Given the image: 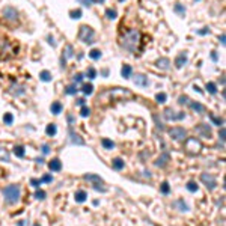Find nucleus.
Masks as SVG:
<instances>
[{
    "label": "nucleus",
    "mask_w": 226,
    "mask_h": 226,
    "mask_svg": "<svg viewBox=\"0 0 226 226\" xmlns=\"http://www.w3.org/2000/svg\"><path fill=\"white\" fill-rule=\"evenodd\" d=\"M50 109H51V113H53V115H59V113L62 112V104H60L59 101H55V103L51 104Z\"/></svg>",
    "instance_id": "obj_18"
},
{
    "label": "nucleus",
    "mask_w": 226,
    "mask_h": 226,
    "mask_svg": "<svg viewBox=\"0 0 226 226\" xmlns=\"http://www.w3.org/2000/svg\"><path fill=\"white\" fill-rule=\"evenodd\" d=\"M48 152H50V146H48L47 143H44V145H42V154H44V155H47Z\"/></svg>",
    "instance_id": "obj_48"
},
{
    "label": "nucleus",
    "mask_w": 226,
    "mask_h": 226,
    "mask_svg": "<svg viewBox=\"0 0 226 226\" xmlns=\"http://www.w3.org/2000/svg\"><path fill=\"white\" fill-rule=\"evenodd\" d=\"M197 33H199V35H207V33H209V30L205 27V29H202V30H197Z\"/></svg>",
    "instance_id": "obj_51"
},
{
    "label": "nucleus",
    "mask_w": 226,
    "mask_h": 226,
    "mask_svg": "<svg viewBox=\"0 0 226 226\" xmlns=\"http://www.w3.org/2000/svg\"><path fill=\"white\" fill-rule=\"evenodd\" d=\"M39 78H41L42 82H51V72L47 71V70H44V71L39 72Z\"/></svg>",
    "instance_id": "obj_19"
},
{
    "label": "nucleus",
    "mask_w": 226,
    "mask_h": 226,
    "mask_svg": "<svg viewBox=\"0 0 226 226\" xmlns=\"http://www.w3.org/2000/svg\"><path fill=\"white\" fill-rule=\"evenodd\" d=\"M101 145L104 146L105 149H113V148H115V143H113L112 140H109V139H103V140H101Z\"/></svg>",
    "instance_id": "obj_24"
},
{
    "label": "nucleus",
    "mask_w": 226,
    "mask_h": 226,
    "mask_svg": "<svg viewBox=\"0 0 226 226\" xmlns=\"http://www.w3.org/2000/svg\"><path fill=\"white\" fill-rule=\"evenodd\" d=\"M94 189H95V190H98V192H101V193H105V189L100 187V182H98V184H94Z\"/></svg>",
    "instance_id": "obj_50"
},
{
    "label": "nucleus",
    "mask_w": 226,
    "mask_h": 226,
    "mask_svg": "<svg viewBox=\"0 0 226 226\" xmlns=\"http://www.w3.org/2000/svg\"><path fill=\"white\" fill-rule=\"evenodd\" d=\"M178 103H179V104H187V103H189V97L181 95V97L178 98Z\"/></svg>",
    "instance_id": "obj_45"
},
{
    "label": "nucleus",
    "mask_w": 226,
    "mask_h": 226,
    "mask_svg": "<svg viewBox=\"0 0 226 226\" xmlns=\"http://www.w3.org/2000/svg\"><path fill=\"white\" fill-rule=\"evenodd\" d=\"M83 78H85V75H83L82 72H78V74L74 75V82H75V83H82V82H83Z\"/></svg>",
    "instance_id": "obj_43"
},
{
    "label": "nucleus",
    "mask_w": 226,
    "mask_h": 226,
    "mask_svg": "<svg viewBox=\"0 0 226 226\" xmlns=\"http://www.w3.org/2000/svg\"><path fill=\"white\" fill-rule=\"evenodd\" d=\"M157 65H158V68H161V70H169L170 60H169L167 57H161V59L157 60Z\"/></svg>",
    "instance_id": "obj_15"
},
{
    "label": "nucleus",
    "mask_w": 226,
    "mask_h": 226,
    "mask_svg": "<svg viewBox=\"0 0 226 226\" xmlns=\"http://www.w3.org/2000/svg\"><path fill=\"white\" fill-rule=\"evenodd\" d=\"M169 160H170V155H169L167 152H164V154H161L160 157L157 158L155 166H157V167H164V166L169 163Z\"/></svg>",
    "instance_id": "obj_10"
},
{
    "label": "nucleus",
    "mask_w": 226,
    "mask_h": 226,
    "mask_svg": "<svg viewBox=\"0 0 226 226\" xmlns=\"http://www.w3.org/2000/svg\"><path fill=\"white\" fill-rule=\"evenodd\" d=\"M194 2H199V0H194Z\"/></svg>",
    "instance_id": "obj_61"
},
{
    "label": "nucleus",
    "mask_w": 226,
    "mask_h": 226,
    "mask_svg": "<svg viewBox=\"0 0 226 226\" xmlns=\"http://www.w3.org/2000/svg\"><path fill=\"white\" fill-rule=\"evenodd\" d=\"M201 181L207 185L209 190H214V189L217 187V181H216V178L212 176V175H209V174H201Z\"/></svg>",
    "instance_id": "obj_8"
},
{
    "label": "nucleus",
    "mask_w": 226,
    "mask_h": 226,
    "mask_svg": "<svg viewBox=\"0 0 226 226\" xmlns=\"http://www.w3.org/2000/svg\"><path fill=\"white\" fill-rule=\"evenodd\" d=\"M70 57H72V45H66V51H65V57L63 59H70Z\"/></svg>",
    "instance_id": "obj_39"
},
{
    "label": "nucleus",
    "mask_w": 226,
    "mask_h": 226,
    "mask_svg": "<svg viewBox=\"0 0 226 226\" xmlns=\"http://www.w3.org/2000/svg\"><path fill=\"white\" fill-rule=\"evenodd\" d=\"M105 15H107V18H110V20H115L118 17V14H116L115 9H105Z\"/></svg>",
    "instance_id": "obj_37"
},
{
    "label": "nucleus",
    "mask_w": 226,
    "mask_h": 226,
    "mask_svg": "<svg viewBox=\"0 0 226 226\" xmlns=\"http://www.w3.org/2000/svg\"><path fill=\"white\" fill-rule=\"evenodd\" d=\"M70 15H71V18H75V20H77V18H80V17H82V11H80V9H77V11H71V12H70Z\"/></svg>",
    "instance_id": "obj_41"
},
{
    "label": "nucleus",
    "mask_w": 226,
    "mask_h": 226,
    "mask_svg": "<svg viewBox=\"0 0 226 226\" xmlns=\"http://www.w3.org/2000/svg\"><path fill=\"white\" fill-rule=\"evenodd\" d=\"M85 179L86 181H95V182H103V179L98 176V175H90V174H88V175H85Z\"/></svg>",
    "instance_id": "obj_28"
},
{
    "label": "nucleus",
    "mask_w": 226,
    "mask_h": 226,
    "mask_svg": "<svg viewBox=\"0 0 226 226\" xmlns=\"http://www.w3.org/2000/svg\"><path fill=\"white\" fill-rule=\"evenodd\" d=\"M140 39H142V33L137 29H130L122 35L119 44H121V47L124 50H127L130 53H136L140 45Z\"/></svg>",
    "instance_id": "obj_1"
},
{
    "label": "nucleus",
    "mask_w": 226,
    "mask_h": 226,
    "mask_svg": "<svg viewBox=\"0 0 226 226\" xmlns=\"http://www.w3.org/2000/svg\"><path fill=\"white\" fill-rule=\"evenodd\" d=\"M207 90L209 92V94L214 95V94H217V86L212 83V82H209V83H207Z\"/></svg>",
    "instance_id": "obj_30"
},
{
    "label": "nucleus",
    "mask_w": 226,
    "mask_h": 226,
    "mask_svg": "<svg viewBox=\"0 0 226 226\" xmlns=\"http://www.w3.org/2000/svg\"><path fill=\"white\" fill-rule=\"evenodd\" d=\"M201 148H202V145L196 137H190V139H187V142H185V149H187L190 154H197L199 151H201Z\"/></svg>",
    "instance_id": "obj_4"
},
{
    "label": "nucleus",
    "mask_w": 226,
    "mask_h": 226,
    "mask_svg": "<svg viewBox=\"0 0 226 226\" xmlns=\"http://www.w3.org/2000/svg\"><path fill=\"white\" fill-rule=\"evenodd\" d=\"M51 181H53V176H51V175H48V174H47V175H44V176L41 178V182H51Z\"/></svg>",
    "instance_id": "obj_46"
},
{
    "label": "nucleus",
    "mask_w": 226,
    "mask_h": 226,
    "mask_svg": "<svg viewBox=\"0 0 226 226\" xmlns=\"http://www.w3.org/2000/svg\"><path fill=\"white\" fill-rule=\"evenodd\" d=\"M77 90H78V89H77V86H75V85H70L68 88H66V90H65V92H66L68 95H74V94H77Z\"/></svg>",
    "instance_id": "obj_38"
},
{
    "label": "nucleus",
    "mask_w": 226,
    "mask_h": 226,
    "mask_svg": "<svg viewBox=\"0 0 226 226\" xmlns=\"http://www.w3.org/2000/svg\"><path fill=\"white\" fill-rule=\"evenodd\" d=\"M70 136H71V142L72 143H75V145H85V140L80 139V136H78V134H74L72 130H70Z\"/></svg>",
    "instance_id": "obj_16"
},
{
    "label": "nucleus",
    "mask_w": 226,
    "mask_h": 226,
    "mask_svg": "<svg viewBox=\"0 0 226 226\" xmlns=\"http://www.w3.org/2000/svg\"><path fill=\"white\" fill-rule=\"evenodd\" d=\"M112 166L116 170H121V169H124V160H122V158H115V160L112 161Z\"/></svg>",
    "instance_id": "obj_20"
},
{
    "label": "nucleus",
    "mask_w": 226,
    "mask_h": 226,
    "mask_svg": "<svg viewBox=\"0 0 226 226\" xmlns=\"http://www.w3.org/2000/svg\"><path fill=\"white\" fill-rule=\"evenodd\" d=\"M14 154H15L17 157H24V148H23L21 145L14 146Z\"/></svg>",
    "instance_id": "obj_26"
},
{
    "label": "nucleus",
    "mask_w": 226,
    "mask_h": 226,
    "mask_svg": "<svg viewBox=\"0 0 226 226\" xmlns=\"http://www.w3.org/2000/svg\"><path fill=\"white\" fill-rule=\"evenodd\" d=\"M119 2H124V0H119Z\"/></svg>",
    "instance_id": "obj_60"
},
{
    "label": "nucleus",
    "mask_w": 226,
    "mask_h": 226,
    "mask_svg": "<svg viewBox=\"0 0 226 226\" xmlns=\"http://www.w3.org/2000/svg\"><path fill=\"white\" fill-rule=\"evenodd\" d=\"M89 57H90V59H94V60H98V59L101 57V51L97 50V48L90 50V51H89Z\"/></svg>",
    "instance_id": "obj_22"
},
{
    "label": "nucleus",
    "mask_w": 226,
    "mask_h": 226,
    "mask_svg": "<svg viewBox=\"0 0 226 226\" xmlns=\"http://www.w3.org/2000/svg\"><path fill=\"white\" fill-rule=\"evenodd\" d=\"M225 134H226V130L222 127V128H220V131H219V137H220V140H222V142H225Z\"/></svg>",
    "instance_id": "obj_47"
},
{
    "label": "nucleus",
    "mask_w": 226,
    "mask_h": 226,
    "mask_svg": "<svg viewBox=\"0 0 226 226\" xmlns=\"http://www.w3.org/2000/svg\"><path fill=\"white\" fill-rule=\"evenodd\" d=\"M211 57H212V60H217V53L212 51V53H211Z\"/></svg>",
    "instance_id": "obj_55"
},
{
    "label": "nucleus",
    "mask_w": 226,
    "mask_h": 226,
    "mask_svg": "<svg viewBox=\"0 0 226 226\" xmlns=\"http://www.w3.org/2000/svg\"><path fill=\"white\" fill-rule=\"evenodd\" d=\"M82 3H83L85 6H90L94 2H92V0H82Z\"/></svg>",
    "instance_id": "obj_52"
},
{
    "label": "nucleus",
    "mask_w": 226,
    "mask_h": 226,
    "mask_svg": "<svg viewBox=\"0 0 226 226\" xmlns=\"http://www.w3.org/2000/svg\"><path fill=\"white\" fill-rule=\"evenodd\" d=\"M190 107H192L193 110H196L197 113H202V112L205 110V107H204L201 103H190Z\"/></svg>",
    "instance_id": "obj_21"
},
{
    "label": "nucleus",
    "mask_w": 226,
    "mask_h": 226,
    "mask_svg": "<svg viewBox=\"0 0 226 226\" xmlns=\"http://www.w3.org/2000/svg\"><path fill=\"white\" fill-rule=\"evenodd\" d=\"M35 197L39 199V201H42V199H45V192L44 190H36L35 192Z\"/></svg>",
    "instance_id": "obj_40"
},
{
    "label": "nucleus",
    "mask_w": 226,
    "mask_h": 226,
    "mask_svg": "<svg viewBox=\"0 0 226 226\" xmlns=\"http://www.w3.org/2000/svg\"><path fill=\"white\" fill-rule=\"evenodd\" d=\"M196 131H197V133H199V134H201V136H204V137H211V128H209L208 125H205V124H201V125H197Z\"/></svg>",
    "instance_id": "obj_11"
},
{
    "label": "nucleus",
    "mask_w": 226,
    "mask_h": 226,
    "mask_svg": "<svg viewBox=\"0 0 226 226\" xmlns=\"http://www.w3.org/2000/svg\"><path fill=\"white\" fill-rule=\"evenodd\" d=\"M185 63H187V55H185V51H184V53H179V55L176 56V59H175V66L179 70V68H182Z\"/></svg>",
    "instance_id": "obj_12"
},
{
    "label": "nucleus",
    "mask_w": 226,
    "mask_h": 226,
    "mask_svg": "<svg viewBox=\"0 0 226 226\" xmlns=\"http://www.w3.org/2000/svg\"><path fill=\"white\" fill-rule=\"evenodd\" d=\"M176 204H178V205L181 207V211H187V209H189V207H187V205H185V204H184L182 201H178Z\"/></svg>",
    "instance_id": "obj_49"
},
{
    "label": "nucleus",
    "mask_w": 226,
    "mask_h": 226,
    "mask_svg": "<svg viewBox=\"0 0 226 226\" xmlns=\"http://www.w3.org/2000/svg\"><path fill=\"white\" fill-rule=\"evenodd\" d=\"M155 100H157V103H166L167 95L164 94V92H158V94L155 95Z\"/></svg>",
    "instance_id": "obj_31"
},
{
    "label": "nucleus",
    "mask_w": 226,
    "mask_h": 226,
    "mask_svg": "<svg viewBox=\"0 0 226 226\" xmlns=\"http://www.w3.org/2000/svg\"><path fill=\"white\" fill-rule=\"evenodd\" d=\"M220 42H222V44H225V35H222V36H220Z\"/></svg>",
    "instance_id": "obj_56"
},
{
    "label": "nucleus",
    "mask_w": 226,
    "mask_h": 226,
    "mask_svg": "<svg viewBox=\"0 0 226 226\" xmlns=\"http://www.w3.org/2000/svg\"><path fill=\"white\" fill-rule=\"evenodd\" d=\"M92 2H97V3H103L104 0H92Z\"/></svg>",
    "instance_id": "obj_58"
},
{
    "label": "nucleus",
    "mask_w": 226,
    "mask_h": 226,
    "mask_svg": "<svg viewBox=\"0 0 226 226\" xmlns=\"http://www.w3.org/2000/svg\"><path fill=\"white\" fill-rule=\"evenodd\" d=\"M86 75H88V78H90V80H94V78L97 77V71H95V68H94V66H90V68H88V71H86Z\"/></svg>",
    "instance_id": "obj_29"
},
{
    "label": "nucleus",
    "mask_w": 226,
    "mask_h": 226,
    "mask_svg": "<svg viewBox=\"0 0 226 226\" xmlns=\"http://www.w3.org/2000/svg\"><path fill=\"white\" fill-rule=\"evenodd\" d=\"M133 80H134V85H136V86H142V88H145V86H148V85H149L148 77H145L143 74H136Z\"/></svg>",
    "instance_id": "obj_9"
},
{
    "label": "nucleus",
    "mask_w": 226,
    "mask_h": 226,
    "mask_svg": "<svg viewBox=\"0 0 226 226\" xmlns=\"http://www.w3.org/2000/svg\"><path fill=\"white\" fill-rule=\"evenodd\" d=\"M48 44H51L53 47H55V45H56V42H55V41H53V36H48Z\"/></svg>",
    "instance_id": "obj_54"
},
{
    "label": "nucleus",
    "mask_w": 226,
    "mask_h": 226,
    "mask_svg": "<svg viewBox=\"0 0 226 226\" xmlns=\"http://www.w3.org/2000/svg\"><path fill=\"white\" fill-rule=\"evenodd\" d=\"M74 197H75V202H78V204H83V202L86 201V199H88V193H86L85 190H78V192H75Z\"/></svg>",
    "instance_id": "obj_14"
},
{
    "label": "nucleus",
    "mask_w": 226,
    "mask_h": 226,
    "mask_svg": "<svg viewBox=\"0 0 226 226\" xmlns=\"http://www.w3.org/2000/svg\"><path fill=\"white\" fill-rule=\"evenodd\" d=\"M95 38V32L89 26H80V30H78V39L83 41L85 44H92Z\"/></svg>",
    "instance_id": "obj_3"
},
{
    "label": "nucleus",
    "mask_w": 226,
    "mask_h": 226,
    "mask_svg": "<svg viewBox=\"0 0 226 226\" xmlns=\"http://www.w3.org/2000/svg\"><path fill=\"white\" fill-rule=\"evenodd\" d=\"M0 158H2V160H5V161H9V154H8L5 149H0Z\"/></svg>",
    "instance_id": "obj_42"
},
{
    "label": "nucleus",
    "mask_w": 226,
    "mask_h": 226,
    "mask_svg": "<svg viewBox=\"0 0 226 226\" xmlns=\"http://www.w3.org/2000/svg\"><path fill=\"white\" fill-rule=\"evenodd\" d=\"M45 133L48 136H55L56 133H57V128H56V125L55 124H50V125H47V128H45Z\"/></svg>",
    "instance_id": "obj_23"
},
{
    "label": "nucleus",
    "mask_w": 226,
    "mask_h": 226,
    "mask_svg": "<svg viewBox=\"0 0 226 226\" xmlns=\"http://www.w3.org/2000/svg\"><path fill=\"white\" fill-rule=\"evenodd\" d=\"M169 134L174 140H185L187 137V131H185L182 127H174L169 130Z\"/></svg>",
    "instance_id": "obj_5"
},
{
    "label": "nucleus",
    "mask_w": 226,
    "mask_h": 226,
    "mask_svg": "<svg viewBox=\"0 0 226 226\" xmlns=\"http://www.w3.org/2000/svg\"><path fill=\"white\" fill-rule=\"evenodd\" d=\"M174 9H175V12H176V14H179V15H182V17H184V14H185V8H184L181 3H175Z\"/></svg>",
    "instance_id": "obj_25"
},
{
    "label": "nucleus",
    "mask_w": 226,
    "mask_h": 226,
    "mask_svg": "<svg viewBox=\"0 0 226 226\" xmlns=\"http://www.w3.org/2000/svg\"><path fill=\"white\" fill-rule=\"evenodd\" d=\"M209 119H211V121H212V124H214V125H223V119L222 118H217V116H214V115H211L209 113Z\"/></svg>",
    "instance_id": "obj_27"
},
{
    "label": "nucleus",
    "mask_w": 226,
    "mask_h": 226,
    "mask_svg": "<svg viewBox=\"0 0 226 226\" xmlns=\"http://www.w3.org/2000/svg\"><path fill=\"white\" fill-rule=\"evenodd\" d=\"M20 193H21L20 185H17V184H11L3 189V196H5V201L8 204H15L20 199Z\"/></svg>",
    "instance_id": "obj_2"
},
{
    "label": "nucleus",
    "mask_w": 226,
    "mask_h": 226,
    "mask_svg": "<svg viewBox=\"0 0 226 226\" xmlns=\"http://www.w3.org/2000/svg\"><path fill=\"white\" fill-rule=\"evenodd\" d=\"M33 226H39V225H33Z\"/></svg>",
    "instance_id": "obj_59"
},
{
    "label": "nucleus",
    "mask_w": 226,
    "mask_h": 226,
    "mask_svg": "<svg viewBox=\"0 0 226 226\" xmlns=\"http://www.w3.org/2000/svg\"><path fill=\"white\" fill-rule=\"evenodd\" d=\"M77 105H85V98H80V100H77Z\"/></svg>",
    "instance_id": "obj_53"
},
{
    "label": "nucleus",
    "mask_w": 226,
    "mask_h": 226,
    "mask_svg": "<svg viewBox=\"0 0 226 226\" xmlns=\"http://www.w3.org/2000/svg\"><path fill=\"white\" fill-rule=\"evenodd\" d=\"M90 115V109L88 107V105H82V109H80V116L82 118H88Z\"/></svg>",
    "instance_id": "obj_33"
},
{
    "label": "nucleus",
    "mask_w": 226,
    "mask_h": 226,
    "mask_svg": "<svg viewBox=\"0 0 226 226\" xmlns=\"http://www.w3.org/2000/svg\"><path fill=\"white\" fill-rule=\"evenodd\" d=\"M131 72H133V68H131L130 65H124V66H122L121 74H122L124 78H130V77H131Z\"/></svg>",
    "instance_id": "obj_17"
},
{
    "label": "nucleus",
    "mask_w": 226,
    "mask_h": 226,
    "mask_svg": "<svg viewBox=\"0 0 226 226\" xmlns=\"http://www.w3.org/2000/svg\"><path fill=\"white\" fill-rule=\"evenodd\" d=\"M160 190H161V193H163V194H169L170 187H169V182H167V181H164V182L160 185Z\"/></svg>",
    "instance_id": "obj_34"
},
{
    "label": "nucleus",
    "mask_w": 226,
    "mask_h": 226,
    "mask_svg": "<svg viewBox=\"0 0 226 226\" xmlns=\"http://www.w3.org/2000/svg\"><path fill=\"white\" fill-rule=\"evenodd\" d=\"M12 121H14V116H12V113H5V116H3V122H5L6 125H11Z\"/></svg>",
    "instance_id": "obj_35"
},
{
    "label": "nucleus",
    "mask_w": 226,
    "mask_h": 226,
    "mask_svg": "<svg viewBox=\"0 0 226 226\" xmlns=\"http://www.w3.org/2000/svg\"><path fill=\"white\" fill-rule=\"evenodd\" d=\"M82 90H83L85 95H90L92 92H94V86H92V85H83Z\"/></svg>",
    "instance_id": "obj_32"
},
{
    "label": "nucleus",
    "mask_w": 226,
    "mask_h": 226,
    "mask_svg": "<svg viewBox=\"0 0 226 226\" xmlns=\"http://www.w3.org/2000/svg\"><path fill=\"white\" fill-rule=\"evenodd\" d=\"M48 169H50L51 172H59V170L62 169V163H60L59 158H53V160L48 163Z\"/></svg>",
    "instance_id": "obj_13"
},
{
    "label": "nucleus",
    "mask_w": 226,
    "mask_h": 226,
    "mask_svg": "<svg viewBox=\"0 0 226 226\" xmlns=\"http://www.w3.org/2000/svg\"><path fill=\"white\" fill-rule=\"evenodd\" d=\"M36 163H39V164H42V163H44V160H42V158H38V160H36Z\"/></svg>",
    "instance_id": "obj_57"
},
{
    "label": "nucleus",
    "mask_w": 226,
    "mask_h": 226,
    "mask_svg": "<svg viewBox=\"0 0 226 226\" xmlns=\"http://www.w3.org/2000/svg\"><path fill=\"white\" fill-rule=\"evenodd\" d=\"M30 184L33 185V187H35V189H38V187H39V185H41L42 182H41V179H36V178H32V179H30Z\"/></svg>",
    "instance_id": "obj_44"
},
{
    "label": "nucleus",
    "mask_w": 226,
    "mask_h": 226,
    "mask_svg": "<svg viewBox=\"0 0 226 226\" xmlns=\"http://www.w3.org/2000/svg\"><path fill=\"white\" fill-rule=\"evenodd\" d=\"M2 15L8 21H17L18 20V12L15 11V8H12V6H6L2 11Z\"/></svg>",
    "instance_id": "obj_7"
},
{
    "label": "nucleus",
    "mask_w": 226,
    "mask_h": 226,
    "mask_svg": "<svg viewBox=\"0 0 226 226\" xmlns=\"http://www.w3.org/2000/svg\"><path fill=\"white\" fill-rule=\"evenodd\" d=\"M163 116L166 121H181V119H184V113L182 112H174L172 109H166L163 112Z\"/></svg>",
    "instance_id": "obj_6"
},
{
    "label": "nucleus",
    "mask_w": 226,
    "mask_h": 226,
    "mask_svg": "<svg viewBox=\"0 0 226 226\" xmlns=\"http://www.w3.org/2000/svg\"><path fill=\"white\" fill-rule=\"evenodd\" d=\"M185 187H187V190H189V192H197V184H196L194 181H189Z\"/></svg>",
    "instance_id": "obj_36"
}]
</instances>
